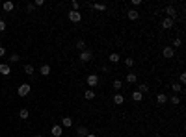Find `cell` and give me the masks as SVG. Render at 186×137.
<instances>
[{
  "mask_svg": "<svg viewBox=\"0 0 186 137\" xmlns=\"http://www.w3.org/2000/svg\"><path fill=\"white\" fill-rule=\"evenodd\" d=\"M2 32H6V22H4V20H0V33H2Z\"/></svg>",
  "mask_w": 186,
  "mask_h": 137,
  "instance_id": "e575fe53",
  "label": "cell"
},
{
  "mask_svg": "<svg viewBox=\"0 0 186 137\" xmlns=\"http://www.w3.org/2000/svg\"><path fill=\"white\" fill-rule=\"evenodd\" d=\"M86 137H97V135H95V133H88Z\"/></svg>",
  "mask_w": 186,
  "mask_h": 137,
  "instance_id": "74e56055",
  "label": "cell"
},
{
  "mask_svg": "<svg viewBox=\"0 0 186 137\" xmlns=\"http://www.w3.org/2000/svg\"><path fill=\"white\" fill-rule=\"evenodd\" d=\"M119 54L117 52H112V54H110V56H108V61H110V63H119Z\"/></svg>",
  "mask_w": 186,
  "mask_h": 137,
  "instance_id": "5bb4252c",
  "label": "cell"
},
{
  "mask_svg": "<svg viewBox=\"0 0 186 137\" xmlns=\"http://www.w3.org/2000/svg\"><path fill=\"white\" fill-rule=\"evenodd\" d=\"M91 58H93V54H91V50H84V52H80V61L82 63H89L91 61Z\"/></svg>",
  "mask_w": 186,
  "mask_h": 137,
  "instance_id": "3957f363",
  "label": "cell"
},
{
  "mask_svg": "<svg viewBox=\"0 0 186 137\" xmlns=\"http://www.w3.org/2000/svg\"><path fill=\"white\" fill-rule=\"evenodd\" d=\"M125 65H127L128 68H130V67H134V59H132V58H127V59H125Z\"/></svg>",
  "mask_w": 186,
  "mask_h": 137,
  "instance_id": "1f68e13d",
  "label": "cell"
},
{
  "mask_svg": "<svg viewBox=\"0 0 186 137\" xmlns=\"http://www.w3.org/2000/svg\"><path fill=\"white\" fill-rule=\"evenodd\" d=\"M168 100L171 102V104H181V98H179L177 94H173V97H171V98H168Z\"/></svg>",
  "mask_w": 186,
  "mask_h": 137,
  "instance_id": "f546056e",
  "label": "cell"
},
{
  "mask_svg": "<svg viewBox=\"0 0 186 137\" xmlns=\"http://www.w3.org/2000/svg\"><path fill=\"white\" fill-rule=\"evenodd\" d=\"M125 81H127V84H136V81H138V74H134V72L125 74Z\"/></svg>",
  "mask_w": 186,
  "mask_h": 137,
  "instance_id": "9c48e42d",
  "label": "cell"
},
{
  "mask_svg": "<svg viewBox=\"0 0 186 137\" xmlns=\"http://www.w3.org/2000/svg\"><path fill=\"white\" fill-rule=\"evenodd\" d=\"M123 102H125V97H123V94H119V93H115V94H114V104L121 106Z\"/></svg>",
  "mask_w": 186,
  "mask_h": 137,
  "instance_id": "9a60e30c",
  "label": "cell"
},
{
  "mask_svg": "<svg viewBox=\"0 0 186 137\" xmlns=\"http://www.w3.org/2000/svg\"><path fill=\"white\" fill-rule=\"evenodd\" d=\"M69 20H71V22H80L82 20V15H80V11H69Z\"/></svg>",
  "mask_w": 186,
  "mask_h": 137,
  "instance_id": "277c9868",
  "label": "cell"
},
{
  "mask_svg": "<svg viewBox=\"0 0 186 137\" xmlns=\"http://www.w3.org/2000/svg\"><path fill=\"white\" fill-rule=\"evenodd\" d=\"M179 46H182V39L181 37H177V39H173V46H171V48H179Z\"/></svg>",
  "mask_w": 186,
  "mask_h": 137,
  "instance_id": "484cf974",
  "label": "cell"
},
{
  "mask_svg": "<svg viewBox=\"0 0 186 137\" xmlns=\"http://www.w3.org/2000/svg\"><path fill=\"white\" fill-rule=\"evenodd\" d=\"M91 8H95L97 11H106V4H91Z\"/></svg>",
  "mask_w": 186,
  "mask_h": 137,
  "instance_id": "d4e9b609",
  "label": "cell"
},
{
  "mask_svg": "<svg viewBox=\"0 0 186 137\" xmlns=\"http://www.w3.org/2000/svg\"><path fill=\"white\" fill-rule=\"evenodd\" d=\"M132 100H134V102H142V100H143V94H142L140 91H134V93H132Z\"/></svg>",
  "mask_w": 186,
  "mask_h": 137,
  "instance_id": "7402d4cb",
  "label": "cell"
},
{
  "mask_svg": "<svg viewBox=\"0 0 186 137\" xmlns=\"http://www.w3.org/2000/svg\"><path fill=\"white\" fill-rule=\"evenodd\" d=\"M34 9H36V6H34V4H28V6H26V11H30V13H32Z\"/></svg>",
  "mask_w": 186,
  "mask_h": 137,
  "instance_id": "d590c367",
  "label": "cell"
},
{
  "mask_svg": "<svg viewBox=\"0 0 186 137\" xmlns=\"http://www.w3.org/2000/svg\"><path fill=\"white\" fill-rule=\"evenodd\" d=\"M86 84L89 85V89L97 87V85H99V76H97V74H89V76L86 78Z\"/></svg>",
  "mask_w": 186,
  "mask_h": 137,
  "instance_id": "7a4b0ae2",
  "label": "cell"
},
{
  "mask_svg": "<svg viewBox=\"0 0 186 137\" xmlns=\"http://www.w3.org/2000/svg\"><path fill=\"white\" fill-rule=\"evenodd\" d=\"M127 17H128V20H138V19H140V13H138L136 9H128Z\"/></svg>",
  "mask_w": 186,
  "mask_h": 137,
  "instance_id": "4fadbf2b",
  "label": "cell"
},
{
  "mask_svg": "<svg viewBox=\"0 0 186 137\" xmlns=\"http://www.w3.org/2000/svg\"><path fill=\"white\" fill-rule=\"evenodd\" d=\"M84 97H86V100H93L95 98V91H93V89H86Z\"/></svg>",
  "mask_w": 186,
  "mask_h": 137,
  "instance_id": "44dd1931",
  "label": "cell"
},
{
  "mask_svg": "<svg viewBox=\"0 0 186 137\" xmlns=\"http://www.w3.org/2000/svg\"><path fill=\"white\" fill-rule=\"evenodd\" d=\"M9 59H11V63H17L20 58H19V54H11V58H9Z\"/></svg>",
  "mask_w": 186,
  "mask_h": 137,
  "instance_id": "d6a6232c",
  "label": "cell"
},
{
  "mask_svg": "<svg viewBox=\"0 0 186 137\" xmlns=\"http://www.w3.org/2000/svg\"><path fill=\"white\" fill-rule=\"evenodd\" d=\"M30 91H32V87L28 84H20L19 89H17V94H19V97H28Z\"/></svg>",
  "mask_w": 186,
  "mask_h": 137,
  "instance_id": "6da1fadb",
  "label": "cell"
},
{
  "mask_svg": "<svg viewBox=\"0 0 186 137\" xmlns=\"http://www.w3.org/2000/svg\"><path fill=\"white\" fill-rule=\"evenodd\" d=\"M74 46H77V48L80 50V52H84L86 50V41H82V39H78L77 43H74Z\"/></svg>",
  "mask_w": 186,
  "mask_h": 137,
  "instance_id": "ffe728a7",
  "label": "cell"
},
{
  "mask_svg": "<svg viewBox=\"0 0 186 137\" xmlns=\"http://www.w3.org/2000/svg\"><path fill=\"white\" fill-rule=\"evenodd\" d=\"M0 74L2 76H8V74H11V67L8 63H0Z\"/></svg>",
  "mask_w": 186,
  "mask_h": 137,
  "instance_id": "ba28073f",
  "label": "cell"
},
{
  "mask_svg": "<svg viewBox=\"0 0 186 137\" xmlns=\"http://www.w3.org/2000/svg\"><path fill=\"white\" fill-rule=\"evenodd\" d=\"M112 85H114L115 91H119V89L123 87V81H121V80H114V84H112Z\"/></svg>",
  "mask_w": 186,
  "mask_h": 137,
  "instance_id": "4316f807",
  "label": "cell"
},
{
  "mask_svg": "<svg viewBox=\"0 0 186 137\" xmlns=\"http://www.w3.org/2000/svg\"><path fill=\"white\" fill-rule=\"evenodd\" d=\"M50 133H52L54 137H61V133H63V128H61L60 124H54L52 130H50Z\"/></svg>",
  "mask_w": 186,
  "mask_h": 137,
  "instance_id": "52a82bcc",
  "label": "cell"
},
{
  "mask_svg": "<svg viewBox=\"0 0 186 137\" xmlns=\"http://www.w3.org/2000/svg\"><path fill=\"white\" fill-rule=\"evenodd\" d=\"M162 56H164V58H166V59H171V58H173V56H175V50H173V48H171V46H166V48H164V50H162Z\"/></svg>",
  "mask_w": 186,
  "mask_h": 137,
  "instance_id": "5b68a950",
  "label": "cell"
},
{
  "mask_svg": "<svg viewBox=\"0 0 186 137\" xmlns=\"http://www.w3.org/2000/svg\"><path fill=\"white\" fill-rule=\"evenodd\" d=\"M179 84H186V72H181V76H179Z\"/></svg>",
  "mask_w": 186,
  "mask_h": 137,
  "instance_id": "4dcf8cb0",
  "label": "cell"
},
{
  "mask_svg": "<svg viewBox=\"0 0 186 137\" xmlns=\"http://www.w3.org/2000/svg\"><path fill=\"white\" fill-rule=\"evenodd\" d=\"M166 15H168L171 20H175V19H177V11H175L173 6H166Z\"/></svg>",
  "mask_w": 186,
  "mask_h": 137,
  "instance_id": "8992f818",
  "label": "cell"
},
{
  "mask_svg": "<svg viewBox=\"0 0 186 137\" xmlns=\"http://www.w3.org/2000/svg\"><path fill=\"white\" fill-rule=\"evenodd\" d=\"M4 54H6V48H4V46H0V58H4Z\"/></svg>",
  "mask_w": 186,
  "mask_h": 137,
  "instance_id": "8d00e7d4",
  "label": "cell"
},
{
  "mask_svg": "<svg viewBox=\"0 0 186 137\" xmlns=\"http://www.w3.org/2000/svg\"><path fill=\"white\" fill-rule=\"evenodd\" d=\"M19 117L23 119V120H26V119L30 117V111H28V109H20V111H19Z\"/></svg>",
  "mask_w": 186,
  "mask_h": 137,
  "instance_id": "603a6c76",
  "label": "cell"
},
{
  "mask_svg": "<svg viewBox=\"0 0 186 137\" xmlns=\"http://www.w3.org/2000/svg\"><path fill=\"white\" fill-rule=\"evenodd\" d=\"M88 133H89V132H88L86 126H78V128H77V135H78V137H86Z\"/></svg>",
  "mask_w": 186,
  "mask_h": 137,
  "instance_id": "2e32d148",
  "label": "cell"
},
{
  "mask_svg": "<svg viewBox=\"0 0 186 137\" xmlns=\"http://www.w3.org/2000/svg\"><path fill=\"white\" fill-rule=\"evenodd\" d=\"M156 102H158V104H166V102H168V94L158 93V94H156Z\"/></svg>",
  "mask_w": 186,
  "mask_h": 137,
  "instance_id": "e0dca14e",
  "label": "cell"
},
{
  "mask_svg": "<svg viewBox=\"0 0 186 137\" xmlns=\"http://www.w3.org/2000/svg\"><path fill=\"white\" fill-rule=\"evenodd\" d=\"M171 89H173V93H181V91H182V85H181V84H175V81H173Z\"/></svg>",
  "mask_w": 186,
  "mask_h": 137,
  "instance_id": "83f0119b",
  "label": "cell"
},
{
  "mask_svg": "<svg viewBox=\"0 0 186 137\" xmlns=\"http://www.w3.org/2000/svg\"><path fill=\"white\" fill-rule=\"evenodd\" d=\"M71 9H73V11H78V9H80V2L73 0V2H71Z\"/></svg>",
  "mask_w": 186,
  "mask_h": 137,
  "instance_id": "f1b7e54d",
  "label": "cell"
},
{
  "mask_svg": "<svg viewBox=\"0 0 186 137\" xmlns=\"http://www.w3.org/2000/svg\"><path fill=\"white\" fill-rule=\"evenodd\" d=\"M60 126L61 128H71L73 126V119L71 117H63V119H61V122H60Z\"/></svg>",
  "mask_w": 186,
  "mask_h": 137,
  "instance_id": "8fae6325",
  "label": "cell"
},
{
  "mask_svg": "<svg viewBox=\"0 0 186 137\" xmlns=\"http://www.w3.org/2000/svg\"><path fill=\"white\" fill-rule=\"evenodd\" d=\"M136 91H140L142 94H147V93H149V85H147V84H140Z\"/></svg>",
  "mask_w": 186,
  "mask_h": 137,
  "instance_id": "d6986e66",
  "label": "cell"
},
{
  "mask_svg": "<svg viewBox=\"0 0 186 137\" xmlns=\"http://www.w3.org/2000/svg\"><path fill=\"white\" fill-rule=\"evenodd\" d=\"M173 22H175V20H171L169 17L162 19V28H164V30H169V28H173Z\"/></svg>",
  "mask_w": 186,
  "mask_h": 137,
  "instance_id": "30bf717a",
  "label": "cell"
},
{
  "mask_svg": "<svg viewBox=\"0 0 186 137\" xmlns=\"http://www.w3.org/2000/svg\"><path fill=\"white\" fill-rule=\"evenodd\" d=\"M23 71L28 74V76H34V65H24V68Z\"/></svg>",
  "mask_w": 186,
  "mask_h": 137,
  "instance_id": "cb8c5ba5",
  "label": "cell"
},
{
  "mask_svg": "<svg viewBox=\"0 0 186 137\" xmlns=\"http://www.w3.org/2000/svg\"><path fill=\"white\" fill-rule=\"evenodd\" d=\"M2 8H4V11H8V13H9V11L15 9V4H13L11 0H6V2L2 4Z\"/></svg>",
  "mask_w": 186,
  "mask_h": 137,
  "instance_id": "7c38bea8",
  "label": "cell"
},
{
  "mask_svg": "<svg viewBox=\"0 0 186 137\" xmlns=\"http://www.w3.org/2000/svg\"><path fill=\"white\" fill-rule=\"evenodd\" d=\"M34 137H43V135H41V133H37V135H34Z\"/></svg>",
  "mask_w": 186,
  "mask_h": 137,
  "instance_id": "f35d334b",
  "label": "cell"
},
{
  "mask_svg": "<svg viewBox=\"0 0 186 137\" xmlns=\"http://www.w3.org/2000/svg\"><path fill=\"white\" fill-rule=\"evenodd\" d=\"M43 4H45V0H36V2H34V6H36V8H41Z\"/></svg>",
  "mask_w": 186,
  "mask_h": 137,
  "instance_id": "836d02e7",
  "label": "cell"
},
{
  "mask_svg": "<svg viewBox=\"0 0 186 137\" xmlns=\"http://www.w3.org/2000/svg\"><path fill=\"white\" fill-rule=\"evenodd\" d=\"M39 71H41V76H49L50 74V65H41Z\"/></svg>",
  "mask_w": 186,
  "mask_h": 137,
  "instance_id": "ac0fdd59",
  "label": "cell"
}]
</instances>
